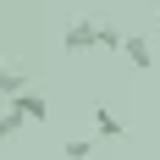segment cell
<instances>
[{
	"mask_svg": "<svg viewBox=\"0 0 160 160\" xmlns=\"http://www.w3.org/2000/svg\"><path fill=\"white\" fill-rule=\"evenodd\" d=\"M99 33H105V22H94V17H78V22L66 28V39H61V44L72 50V55H83V50H94V44H99Z\"/></svg>",
	"mask_w": 160,
	"mask_h": 160,
	"instance_id": "6da1fadb",
	"label": "cell"
},
{
	"mask_svg": "<svg viewBox=\"0 0 160 160\" xmlns=\"http://www.w3.org/2000/svg\"><path fill=\"white\" fill-rule=\"evenodd\" d=\"M0 94H6V105H17V99L28 94V78H22L17 66H6V72H0Z\"/></svg>",
	"mask_w": 160,
	"mask_h": 160,
	"instance_id": "7a4b0ae2",
	"label": "cell"
},
{
	"mask_svg": "<svg viewBox=\"0 0 160 160\" xmlns=\"http://www.w3.org/2000/svg\"><path fill=\"white\" fill-rule=\"evenodd\" d=\"M94 127L105 132V138H122V132H127V122H122L111 105H94Z\"/></svg>",
	"mask_w": 160,
	"mask_h": 160,
	"instance_id": "3957f363",
	"label": "cell"
},
{
	"mask_svg": "<svg viewBox=\"0 0 160 160\" xmlns=\"http://www.w3.org/2000/svg\"><path fill=\"white\" fill-rule=\"evenodd\" d=\"M22 127H28V116L17 111V105H6V116H0V138L11 144V138H17V132H22Z\"/></svg>",
	"mask_w": 160,
	"mask_h": 160,
	"instance_id": "277c9868",
	"label": "cell"
},
{
	"mask_svg": "<svg viewBox=\"0 0 160 160\" xmlns=\"http://www.w3.org/2000/svg\"><path fill=\"white\" fill-rule=\"evenodd\" d=\"M122 55H127L132 66H149V39L144 33H127V50H122Z\"/></svg>",
	"mask_w": 160,
	"mask_h": 160,
	"instance_id": "5b68a950",
	"label": "cell"
},
{
	"mask_svg": "<svg viewBox=\"0 0 160 160\" xmlns=\"http://www.w3.org/2000/svg\"><path fill=\"white\" fill-rule=\"evenodd\" d=\"M17 111L28 116V122H44V116H50V105H44L39 94H22V99H17Z\"/></svg>",
	"mask_w": 160,
	"mask_h": 160,
	"instance_id": "8992f818",
	"label": "cell"
},
{
	"mask_svg": "<svg viewBox=\"0 0 160 160\" xmlns=\"http://www.w3.org/2000/svg\"><path fill=\"white\" fill-rule=\"evenodd\" d=\"M99 50H127V33H122V28H111V22H105V33H99Z\"/></svg>",
	"mask_w": 160,
	"mask_h": 160,
	"instance_id": "52a82bcc",
	"label": "cell"
},
{
	"mask_svg": "<svg viewBox=\"0 0 160 160\" xmlns=\"http://www.w3.org/2000/svg\"><path fill=\"white\" fill-rule=\"evenodd\" d=\"M94 155V144H88V138H72V144H66V160H88Z\"/></svg>",
	"mask_w": 160,
	"mask_h": 160,
	"instance_id": "ba28073f",
	"label": "cell"
}]
</instances>
